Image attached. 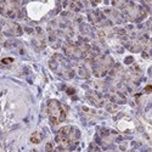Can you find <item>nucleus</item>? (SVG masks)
Wrapping results in <instances>:
<instances>
[{
    "label": "nucleus",
    "instance_id": "nucleus-1",
    "mask_svg": "<svg viewBox=\"0 0 152 152\" xmlns=\"http://www.w3.org/2000/svg\"><path fill=\"white\" fill-rule=\"evenodd\" d=\"M79 140H80V132L77 126L73 125L62 126L55 136V141L57 146H61L69 152L77 148Z\"/></svg>",
    "mask_w": 152,
    "mask_h": 152
},
{
    "label": "nucleus",
    "instance_id": "nucleus-2",
    "mask_svg": "<svg viewBox=\"0 0 152 152\" xmlns=\"http://www.w3.org/2000/svg\"><path fill=\"white\" fill-rule=\"evenodd\" d=\"M113 6H116L117 10L123 15L124 20L132 22H140L147 16V10L136 3L132 1H121V3H112Z\"/></svg>",
    "mask_w": 152,
    "mask_h": 152
},
{
    "label": "nucleus",
    "instance_id": "nucleus-3",
    "mask_svg": "<svg viewBox=\"0 0 152 152\" xmlns=\"http://www.w3.org/2000/svg\"><path fill=\"white\" fill-rule=\"evenodd\" d=\"M49 66L57 75L65 79H72L75 74V69L72 65V61L60 54H55L50 58Z\"/></svg>",
    "mask_w": 152,
    "mask_h": 152
},
{
    "label": "nucleus",
    "instance_id": "nucleus-4",
    "mask_svg": "<svg viewBox=\"0 0 152 152\" xmlns=\"http://www.w3.org/2000/svg\"><path fill=\"white\" fill-rule=\"evenodd\" d=\"M115 66V60L108 54H99L90 61L91 72L96 78H104Z\"/></svg>",
    "mask_w": 152,
    "mask_h": 152
},
{
    "label": "nucleus",
    "instance_id": "nucleus-5",
    "mask_svg": "<svg viewBox=\"0 0 152 152\" xmlns=\"http://www.w3.org/2000/svg\"><path fill=\"white\" fill-rule=\"evenodd\" d=\"M48 116L51 124L58 125L66 121V110L58 100L51 99L48 102Z\"/></svg>",
    "mask_w": 152,
    "mask_h": 152
},
{
    "label": "nucleus",
    "instance_id": "nucleus-6",
    "mask_svg": "<svg viewBox=\"0 0 152 152\" xmlns=\"http://www.w3.org/2000/svg\"><path fill=\"white\" fill-rule=\"evenodd\" d=\"M21 7L20 4L16 1H9V0H4L0 1V15L9 18V20H15L20 16Z\"/></svg>",
    "mask_w": 152,
    "mask_h": 152
},
{
    "label": "nucleus",
    "instance_id": "nucleus-7",
    "mask_svg": "<svg viewBox=\"0 0 152 152\" xmlns=\"http://www.w3.org/2000/svg\"><path fill=\"white\" fill-rule=\"evenodd\" d=\"M0 33L6 37H20L22 35L23 31L18 23L14 21H0Z\"/></svg>",
    "mask_w": 152,
    "mask_h": 152
},
{
    "label": "nucleus",
    "instance_id": "nucleus-8",
    "mask_svg": "<svg viewBox=\"0 0 152 152\" xmlns=\"http://www.w3.org/2000/svg\"><path fill=\"white\" fill-rule=\"evenodd\" d=\"M119 139V135L112 130L108 129H104L101 132V136L99 139V142L101 145V147H105V148H110L113 144H115L117 140Z\"/></svg>",
    "mask_w": 152,
    "mask_h": 152
},
{
    "label": "nucleus",
    "instance_id": "nucleus-9",
    "mask_svg": "<svg viewBox=\"0 0 152 152\" xmlns=\"http://www.w3.org/2000/svg\"><path fill=\"white\" fill-rule=\"evenodd\" d=\"M104 15H105V17L107 18L108 22L112 21V22H116V23H123L125 21L123 15L117 9H105Z\"/></svg>",
    "mask_w": 152,
    "mask_h": 152
},
{
    "label": "nucleus",
    "instance_id": "nucleus-10",
    "mask_svg": "<svg viewBox=\"0 0 152 152\" xmlns=\"http://www.w3.org/2000/svg\"><path fill=\"white\" fill-rule=\"evenodd\" d=\"M86 99L89 100V102L93 104L95 107L104 106V102H105L102 95H101L99 91H96V90H89L86 93Z\"/></svg>",
    "mask_w": 152,
    "mask_h": 152
},
{
    "label": "nucleus",
    "instance_id": "nucleus-11",
    "mask_svg": "<svg viewBox=\"0 0 152 152\" xmlns=\"http://www.w3.org/2000/svg\"><path fill=\"white\" fill-rule=\"evenodd\" d=\"M108 96H110V100L112 101V102H117V104H125L126 102V99L123 95V93L117 90V89H112L110 91Z\"/></svg>",
    "mask_w": 152,
    "mask_h": 152
},
{
    "label": "nucleus",
    "instance_id": "nucleus-12",
    "mask_svg": "<svg viewBox=\"0 0 152 152\" xmlns=\"http://www.w3.org/2000/svg\"><path fill=\"white\" fill-rule=\"evenodd\" d=\"M31 141H32L33 144H40V142L43 141V135H42V133L34 132V133L31 135Z\"/></svg>",
    "mask_w": 152,
    "mask_h": 152
},
{
    "label": "nucleus",
    "instance_id": "nucleus-13",
    "mask_svg": "<svg viewBox=\"0 0 152 152\" xmlns=\"http://www.w3.org/2000/svg\"><path fill=\"white\" fill-rule=\"evenodd\" d=\"M88 152H104V151L99 145H96L95 142H91L89 145V148H88Z\"/></svg>",
    "mask_w": 152,
    "mask_h": 152
},
{
    "label": "nucleus",
    "instance_id": "nucleus-14",
    "mask_svg": "<svg viewBox=\"0 0 152 152\" xmlns=\"http://www.w3.org/2000/svg\"><path fill=\"white\" fill-rule=\"evenodd\" d=\"M53 152H69V151L65 150V148L61 147V146H56V147H54V151Z\"/></svg>",
    "mask_w": 152,
    "mask_h": 152
},
{
    "label": "nucleus",
    "instance_id": "nucleus-15",
    "mask_svg": "<svg viewBox=\"0 0 152 152\" xmlns=\"http://www.w3.org/2000/svg\"><path fill=\"white\" fill-rule=\"evenodd\" d=\"M107 152H119V151H117V150H112V148H111V150H108Z\"/></svg>",
    "mask_w": 152,
    "mask_h": 152
},
{
    "label": "nucleus",
    "instance_id": "nucleus-16",
    "mask_svg": "<svg viewBox=\"0 0 152 152\" xmlns=\"http://www.w3.org/2000/svg\"><path fill=\"white\" fill-rule=\"evenodd\" d=\"M31 152H39V151H37V150H32Z\"/></svg>",
    "mask_w": 152,
    "mask_h": 152
}]
</instances>
